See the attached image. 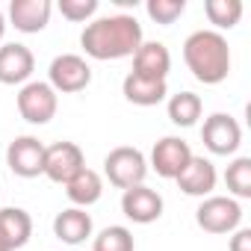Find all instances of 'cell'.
Listing matches in <instances>:
<instances>
[{"instance_id":"1","label":"cell","mask_w":251,"mask_h":251,"mask_svg":"<svg viewBox=\"0 0 251 251\" xmlns=\"http://www.w3.org/2000/svg\"><path fill=\"white\" fill-rule=\"evenodd\" d=\"M145 42L142 24L133 15H106V18H95L83 27L80 33V45L86 50V56L98 59V62H109V59H127L139 50V45Z\"/></svg>"},{"instance_id":"2","label":"cell","mask_w":251,"mask_h":251,"mask_svg":"<svg viewBox=\"0 0 251 251\" xmlns=\"http://www.w3.org/2000/svg\"><path fill=\"white\" fill-rule=\"evenodd\" d=\"M183 62L192 77L204 86H219L230 74V48L227 39L216 30H195L183 42Z\"/></svg>"},{"instance_id":"3","label":"cell","mask_w":251,"mask_h":251,"mask_svg":"<svg viewBox=\"0 0 251 251\" xmlns=\"http://www.w3.org/2000/svg\"><path fill=\"white\" fill-rule=\"evenodd\" d=\"M103 175L106 180L115 186V189H133V186H142L145 183V175H148V160L139 148L133 145H118L112 148L106 157H103Z\"/></svg>"},{"instance_id":"4","label":"cell","mask_w":251,"mask_h":251,"mask_svg":"<svg viewBox=\"0 0 251 251\" xmlns=\"http://www.w3.org/2000/svg\"><path fill=\"white\" fill-rule=\"evenodd\" d=\"M195 225L207 233H233L242 225V207L230 195H207L195 210Z\"/></svg>"},{"instance_id":"5","label":"cell","mask_w":251,"mask_h":251,"mask_svg":"<svg viewBox=\"0 0 251 251\" xmlns=\"http://www.w3.org/2000/svg\"><path fill=\"white\" fill-rule=\"evenodd\" d=\"M92 83V65L77 53H59L48 68V86L56 95H77Z\"/></svg>"},{"instance_id":"6","label":"cell","mask_w":251,"mask_h":251,"mask_svg":"<svg viewBox=\"0 0 251 251\" xmlns=\"http://www.w3.org/2000/svg\"><path fill=\"white\" fill-rule=\"evenodd\" d=\"M201 142L210 154L216 157H230L239 151L242 145V127L239 121L227 112H213L210 118H204V127H201Z\"/></svg>"},{"instance_id":"7","label":"cell","mask_w":251,"mask_h":251,"mask_svg":"<svg viewBox=\"0 0 251 251\" xmlns=\"http://www.w3.org/2000/svg\"><path fill=\"white\" fill-rule=\"evenodd\" d=\"M56 109H59V95L48 83L30 80V83L21 86V92H18V112H21V118L27 124H39L42 127V124H48L56 115Z\"/></svg>"},{"instance_id":"8","label":"cell","mask_w":251,"mask_h":251,"mask_svg":"<svg viewBox=\"0 0 251 251\" xmlns=\"http://www.w3.org/2000/svg\"><path fill=\"white\" fill-rule=\"evenodd\" d=\"M45 148L36 136H15L6 148V166L12 175L33 180L39 175H45Z\"/></svg>"},{"instance_id":"9","label":"cell","mask_w":251,"mask_h":251,"mask_svg":"<svg viewBox=\"0 0 251 251\" xmlns=\"http://www.w3.org/2000/svg\"><path fill=\"white\" fill-rule=\"evenodd\" d=\"M192 157H195V154H192V148H189L186 139H180V136H163V139L154 145V151H151V169H154L160 177L175 180V177L189 166Z\"/></svg>"},{"instance_id":"10","label":"cell","mask_w":251,"mask_h":251,"mask_svg":"<svg viewBox=\"0 0 251 251\" xmlns=\"http://www.w3.org/2000/svg\"><path fill=\"white\" fill-rule=\"evenodd\" d=\"M80 169H86V157H83L80 145H74V142H56V145L45 148V177L50 183L65 186Z\"/></svg>"},{"instance_id":"11","label":"cell","mask_w":251,"mask_h":251,"mask_svg":"<svg viewBox=\"0 0 251 251\" xmlns=\"http://www.w3.org/2000/svg\"><path fill=\"white\" fill-rule=\"evenodd\" d=\"M33 71H36V56L27 45L21 42L0 45V83L3 86H24L30 83Z\"/></svg>"},{"instance_id":"12","label":"cell","mask_w":251,"mask_h":251,"mask_svg":"<svg viewBox=\"0 0 251 251\" xmlns=\"http://www.w3.org/2000/svg\"><path fill=\"white\" fill-rule=\"evenodd\" d=\"M121 213L133 225H151L163 216V195L151 186H133L121 192Z\"/></svg>"},{"instance_id":"13","label":"cell","mask_w":251,"mask_h":251,"mask_svg":"<svg viewBox=\"0 0 251 251\" xmlns=\"http://www.w3.org/2000/svg\"><path fill=\"white\" fill-rule=\"evenodd\" d=\"M216 180H219L216 166L207 157H192L189 166L175 177V183L180 186V192L189 195V198H207V195H213Z\"/></svg>"},{"instance_id":"14","label":"cell","mask_w":251,"mask_h":251,"mask_svg":"<svg viewBox=\"0 0 251 251\" xmlns=\"http://www.w3.org/2000/svg\"><path fill=\"white\" fill-rule=\"evenodd\" d=\"M53 3L50 0H12L9 3V21L18 33H42L50 21Z\"/></svg>"},{"instance_id":"15","label":"cell","mask_w":251,"mask_h":251,"mask_svg":"<svg viewBox=\"0 0 251 251\" xmlns=\"http://www.w3.org/2000/svg\"><path fill=\"white\" fill-rule=\"evenodd\" d=\"M172 71V53L163 42H142L139 50L133 53V71L136 77L145 80H166Z\"/></svg>"},{"instance_id":"16","label":"cell","mask_w":251,"mask_h":251,"mask_svg":"<svg viewBox=\"0 0 251 251\" xmlns=\"http://www.w3.org/2000/svg\"><path fill=\"white\" fill-rule=\"evenodd\" d=\"M92 230H95L92 216H89L86 210H80V207H68V210L56 213V219H53V233H56V239L65 242V245H80V242H86V239L92 236Z\"/></svg>"},{"instance_id":"17","label":"cell","mask_w":251,"mask_h":251,"mask_svg":"<svg viewBox=\"0 0 251 251\" xmlns=\"http://www.w3.org/2000/svg\"><path fill=\"white\" fill-rule=\"evenodd\" d=\"M121 95L136 106H157L169 98V86L166 80H145V77L127 74L121 83Z\"/></svg>"},{"instance_id":"18","label":"cell","mask_w":251,"mask_h":251,"mask_svg":"<svg viewBox=\"0 0 251 251\" xmlns=\"http://www.w3.org/2000/svg\"><path fill=\"white\" fill-rule=\"evenodd\" d=\"M65 195H68V201H71L74 207L86 210V207H92V204L100 201V195H103V180H100V175H98L95 169H80V172L65 183Z\"/></svg>"},{"instance_id":"19","label":"cell","mask_w":251,"mask_h":251,"mask_svg":"<svg viewBox=\"0 0 251 251\" xmlns=\"http://www.w3.org/2000/svg\"><path fill=\"white\" fill-rule=\"evenodd\" d=\"M0 233L6 236V242H9L12 251L24 248L30 242V236H33V219H30V213L21 210V207H3V210H0Z\"/></svg>"},{"instance_id":"20","label":"cell","mask_w":251,"mask_h":251,"mask_svg":"<svg viewBox=\"0 0 251 251\" xmlns=\"http://www.w3.org/2000/svg\"><path fill=\"white\" fill-rule=\"evenodd\" d=\"M166 112H169V121L177 124V127H192V124H198V118L204 112V103L195 92H177L169 98Z\"/></svg>"},{"instance_id":"21","label":"cell","mask_w":251,"mask_h":251,"mask_svg":"<svg viewBox=\"0 0 251 251\" xmlns=\"http://www.w3.org/2000/svg\"><path fill=\"white\" fill-rule=\"evenodd\" d=\"M204 12L210 18V24L219 30H233L242 18V3L239 0H207L204 3Z\"/></svg>"},{"instance_id":"22","label":"cell","mask_w":251,"mask_h":251,"mask_svg":"<svg viewBox=\"0 0 251 251\" xmlns=\"http://www.w3.org/2000/svg\"><path fill=\"white\" fill-rule=\"evenodd\" d=\"M225 186L230 198H251V157H236L225 169Z\"/></svg>"},{"instance_id":"23","label":"cell","mask_w":251,"mask_h":251,"mask_svg":"<svg viewBox=\"0 0 251 251\" xmlns=\"http://www.w3.org/2000/svg\"><path fill=\"white\" fill-rule=\"evenodd\" d=\"M92 251H136V239H133L130 227H124V225H109V227H103V230L95 236Z\"/></svg>"},{"instance_id":"24","label":"cell","mask_w":251,"mask_h":251,"mask_svg":"<svg viewBox=\"0 0 251 251\" xmlns=\"http://www.w3.org/2000/svg\"><path fill=\"white\" fill-rule=\"evenodd\" d=\"M145 12L151 21L157 24H175L183 12H186V0H148Z\"/></svg>"},{"instance_id":"25","label":"cell","mask_w":251,"mask_h":251,"mask_svg":"<svg viewBox=\"0 0 251 251\" xmlns=\"http://www.w3.org/2000/svg\"><path fill=\"white\" fill-rule=\"evenodd\" d=\"M56 9L71 24H89L98 12V0H59Z\"/></svg>"},{"instance_id":"26","label":"cell","mask_w":251,"mask_h":251,"mask_svg":"<svg viewBox=\"0 0 251 251\" xmlns=\"http://www.w3.org/2000/svg\"><path fill=\"white\" fill-rule=\"evenodd\" d=\"M227 251H251V227H236Z\"/></svg>"},{"instance_id":"27","label":"cell","mask_w":251,"mask_h":251,"mask_svg":"<svg viewBox=\"0 0 251 251\" xmlns=\"http://www.w3.org/2000/svg\"><path fill=\"white\" fill-rule=\"evenodd\" d=\"M3 33H6V18H3V12H0V42H3Z\"/></svg>"},{"instance_id":"28","label":"cell","mask_w":251,"mask_h":251,"mask_svg":"<svg viewBox=\"0 0 251 251\" xmlns=\"http://www.w3.org/2000/svg\"><path fill=\"white\" fill-rule=\"evenodd\" d=\"M0 251H12V248H9V242H6V236H3V233H0Z\"/></svg>"},{"instance_id":"29","label":"cell","mask_w":251,"mask_h":251,"mask_svg":"<svg viewBox=\"0 0 251 251\" xmlns=\"http://www.w3.org/2000/svg\"><path fill=\"white\" fill-rule=\"evenodd\" d=\"M0 192H3V189H0Z\"/></svg>"}]
</instances>
